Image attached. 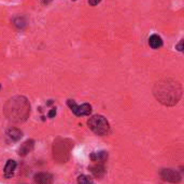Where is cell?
<instances>
[{"instance_id": "cell-1", "label": "cell", "mask_w": 184, "mask_h": 184, "mask_svg": "<svg viewBox=\"0 0 184 184\" xmlns=\"http://www.w3.org/2000/svg\"><path fill=\"white\" fill-rule=\"evenodd\" d=\"M154 94L161 103L172 106L178 103L181 96L180 84L174 81L167 80L165 82L156 84L154 89Z\"/></svg>"}, {"instance_id": "cell-2", "label": "cell", "mask_w": 184, "mask_h": 184, "mask_svg": "<svg viewBox=\"0 0 184 184\" xmlns=\"http://www.w3.org/2000/svg\"><path fill=\"white\" fill-rule=\"evenodd\" d=\"M87 126L90 127V129L97 135H105L109 133L110 131V123L107 120L105 117L101 115H95L92 116L87 120Z\"/></svg>"}, {"instance_id": "cell-3", "label": "cell", "mask_w": 184, "mask_h": 184, "mask_svg": "<svg viewBox=\"0 0 184 184\" xmlns=\"http://www.w3.org/2000/svg\"><path fill=\"white\" fill-rule=\"evenodd\" d=\"M67 104L75 116H79V117L80 116H87L92 113V106L87 103L78 105L73 100H68Z\"/></svg>"}, {"instance_id": "cell-4", "label": "cell", "mask_w": 184, "mask_h": 184, "mask_svg": "<svg viewBox=\"0 0 184 184\" xmlns=\"http://www.w3.org/2000/svg\"><path fill=\"white\" fill-rule=\"evenodd\" d=\"M161 176L165 181L171 183H179L181 181V174L173 169H164L161 172Z\"/></svg>"}, {"instance_id": "cell-5", "label": "cell", "mask_w": 184, "mask_h": 184, "mask_svg": "<svg viewBox=\"0 0 184 184\" xmlns=\"http://www.w3.org/2000/svg\"><path fill=\"white\" fill-rule=\"evenodd\" d=\"M34 182L37 184H53V176L48 172H40L34 176Z\"/></svg>"}, {"instance_id": "cell-6", "label": "cell", "mask_w": 184, "mask_h": 184, "mask_svg": "<svg viewBox=\"0 0 184 184\" xmlns=\"http://www.w3.org/2000/svg\"><path fill=\"white\" fill-rule=\"evenodd\" d=\"M16 168V161L15 160H12V159H9L7 161V164L4 166V169H3V173H4V176L7 178V179H10L13 176L14 174V170Z\"/></svg>"}, {"instance_id": "cell-7", "label": "cell", "mask_w": 184, "mask_h": 184, "mask_svg": "<svg viewBox=\"0 0 184 184\" xmlns=\"http://www.w3.org/2000/svg\"><path fill=\"white\" fill-rule=\"evenodd\" d=\"M34 142L32 140H27L26 142H24L21 145L19 150V156H25L28 153H30L31 151L34 150Z\"/></svg>"}, {"instance_id": "cell-8", "label": "cell", "mask_w": 184, "mask_h": 184, "mask_svg": "<svg viewBox=\"0 0 184 184\" xmlns=\"http://www.w3.org/2000/svg\"><path fill=\"white\" fill-rule=\"evenodd\" d=\"M7 135L11 141L16 142V141L21 140V138L23 137V133H22V131L19 130V129H16V128H11V129L8 130Z\"/></svg>"}, {"instance_id": "cell-9", "label": "cell", "mask_w": 184, "mask_h": 184, "mask_svg": "<svg viewBox=\"0 0 184 184\" xmlns=\"http://www.w3.org/2000/svg\"><path fill=\"white\" fill-rule=\"evenodd\" d=\"M149 45L152 49H158L163 46V40L158 35H152L149 38Z\"/></svg>"}, {"instance_id": "cell-10", "label": "cell", "mask_w": 184, "mask_h": 184, "mask_svg": "<svg viewBox=\"0 0 184 184\" xmlns=\"http://www.w3.org/2000/svg\"><path fill=\"white\" fill-rule=\"evenodd\" d=\"M107 158H108L107 152H97V153H93L90 155V159L93 161H100V162H103Z\"/></svg>"}, {"instance_id": "cell-11", "label": "cell", "mask_w": 184, "mask_h": 184, "mask_svg": "<svg viewBox=\"0 0 184 184\" xmlns=\"http://www.w3.org/2000/svg\"><path fill=\"white\" fill-rule=\"evenodd\" d=\"M90 169V171H92V173H93L96 178H101V176L105 174V168H103V166L101 165L92 166Z\"/></svg>"}, {"instance_id": "cell-12", "label": "cell", "mask_w": 184, "mask_h": 184, "mask_svg": "<svg viewBox=\"0 0 184 184\" xmlns=\"http://www.w3.org/2000/svg\"><path fill=\"white\" fill-rule=\"evenodd\" d=\"M76 184H95L94 181L87 176H80L78 178V182Z\"/></svg>"}, {"instance_id": "cell-13", "label": "cell", "mask_w": 184, "mask_h": 184, "mask_svg": "<svg viewBox=\"0 0 184 184\" xmlns=\"http://www.w3.org/2000/svg\"><path fill=\"white\" fill-rule=\"evenodd\" d=\"M14 24H15V26L16 27H19V28H23V27L25 26V21L23 19H16L14 21Z\"/></svg>"}, {"instance_id": "cell-14", "label": "cell", "mask_w": 184, "mask_h": 184, "mask_svg": "<svg viewBox=\"0 0 184 184\" xmlns=\"http://www.w3.org/2000/svg\"><path fill=\"white\" fill-rule=\"evenodd\" d=\"M176 48H177L179 51H183V40H181V41L177 45V47H176Z\"/></svg>"}, {"instance_id": "cell-15", "label": "cell", "mask_w": 184, "mask_h": 184, "mask_svg": "<svg viewBox=\"0 0 184 184\" xmlns=\"http://www.w3.org/2000/svg\"><path fill=\"white\" fill-rule=\"evenodd\" d=\"M100 1H101V0H88V3H90V6H96V4H98Z\"/></svg>"}, {"instance_id": "cell-16", "label": "cell", "mask_w": 184, "mask_h": 184, "mask_svg": "<svg viewBox=\"0 0 184 184\" xmlns=\"http://www.w3.org/2000/svg\"><path fill=\"white\" fill-rule=\"evenodd\" d=\"M56 115V111L55 109H52V111L49 113V117L50 118H52V117H54V116Z\"/></svg>"}]
</instances>
